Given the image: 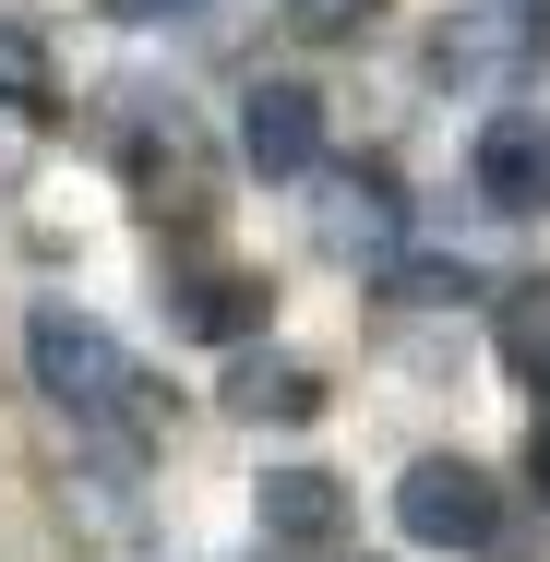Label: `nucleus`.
Returning a JSON list of instances; mask_svg holds the SVG:
<instances>
[{"label":"nucleus","mask_w":550,"mask_h":562,"mask_svg":"<svg viewBox=\"0 0 550 562\" xmlns=\"http://www.w3.org/2000/svg\"><path fill=\"white\" fill-rule=\"evenodd\" d=\"M24 359H36V395H48V407H72L85 431H120V443H144V431H156V383L132 371V347H120L97 312L36 300V312H24Z\"/></svg>","instance_id":"obj_1"},{"label":"nucleus","mask_w":550,"mask_h":562,"mask_svg":"<svg viewBox=\"0 0 550 562\" xmlns=\"http://www.w3.org/2000/svg\"><path fill=\"white\" fill-rule=\"evenodd\" d=\"M550 60V0H454L431 36V72L454 97H515Z\"/></svg>","instance_id":"obj_2"},{"label":"nucleus","mask_w":550,"mask_h":562,"mask_svg":"<svg viewBox=\"0 0 550 562\" xmlns=\"http://www.w3.org/2000/svg\"><path fill=\"white\" fill-rule=\"evenodd\" d=\"M395 527H407L419 551H491V539H503V491H491V467H467V454H419V467L395 479Z\"/></svg>","instance_id":"obj_3"},{"label":"nucleus","mask_w":550,"mask_h":562,"mask_svg":"<svg viewBox=\"0 0 550 562\" xmlns=\"http://www.w3.org/2000/svg\"><path fill=\"white\" fill-rule=\"evenodd\" d=\"M467 180H479V204H503V216H550V109H491Z\"/></svg>","instance_id":"obj_4"},{"label":"nucleus","mask_w":550,"mask_h":562,"mask_svg":"<svg viewBox=\"0 0 550 562\" xmlns=\"http://www.w3.org/2000/svg\"><path fill=\"white\" fill-rule=\"evenodd\" d=\"M239 156H251L263 180H312V168H324V97L288 85V72L251 85V97H239Z\"/></svg>","instance_id":"obj_5"},{"label":"nucleus","mask_w":550,"mask_h":562,"mask_svg":"<svg viewBox=\"0 0 550 562\" xmlns=\"http://www.w3.org/2000/svg\"><path fill=\"white\" fill-rule=\"evenodd\" d=\"M132 132H120V156H132V180H144V204H180V216H204V144H192V120L156 109V97H132Z\"/></svg>","instance_id":"obj_6"},{"label":"nucleus","mask_w":550,"mask_h":562,"mask_svg":"<svg viewBox=\"0 0 550 562\" xmlns=\"http://www.w3.org/2000/svg\"><path fill=\"white\" fill-rule=\"evenodd\" d=\"M168 324L180 336H204V347H239L251 324H263V276H239V263H168Z\"/></svg>","instance_id":"obj_7"},{"label":"nucleus","mask_w":550,"mask_h":562,"mask_svg":"<svg viewBox=\"0 0 550 562\" xmlns=\"http://www.w3.org/2000/svg\"><path fill=\"white\" fill-rule=\"evenodd\" d=\"M251 515H263V539H276V551H335V527H347V491H335L324 467H263Z\"/></svg>","instance_id":"obj_8"},{"label":"nucleus","mask_w":550,"mask_h":562,"mask_svg":"<svg viewBox=\"0 0 550 562\" xmlns=\"http://www.w3.org/2000/svg\"><path fill=\"white\" fill-rule=\"evenodd\" d=\"M491 347H503L515 383H539V395H550V276H515V288L491 300Z\"/></svg>","instance_id":"obj_9"},{"label":"nucleus","mask_w":550,"mask_h":562,"mask_svg":"<svg viewBox=\"0 0 550 562\" xmlns=\"http://www.w3.org/2000/svg\"><path fill=\"white\" fill-rule=\"evenodd\" d=\"M324 251L383 263V251H395V192H383V180H335L324 192Z\"/></svg>","instance_id":"obj_10"},{"label":"nucleus","mask_w":550,"mask_h":562,"mask_svg":"<svg viewBox=\"0 0 550 562\" xmlns=\"http://www.w3.org/2000/svg\"><path fill=\"white\" fill-rule=\"evenodd\" d=\"M227 407H239V419H312V407H324V371H300V359H239V371H227Z\"/></svg>","instance_id":"obj_11"},{"label":"nucleus","mask_w":550,"mask_h":562,"mask_svg":"<svg viewBox=\"0 0 550 562\" xmlns=\"http://www.w3.org/2000/svg\"><path fill=\"white\" fill-rule=\"evenodd\" d=\"M60 85H48V48L24 36V24H0V109H48Z\"/></svg>","instance_id":"obj_12"},{"label":"nucleus","mask_w":550,"mask_h":562,"mask_svg":"<svg viewBox=\"0 0 550 562\" xmlns=\"http://www.w3.org/2000/svg\"><path fill=\"white\" fill-rule=\"evenodd\" d=\"M276 12H288V36H359L383 0H276Z\"/></svg>","instance_id":"obj_13"},{"label":"nucleus","mask_w":550,"mask_h":562,"mask_svg":"<svg viewBox=\"0 0 550 562\" xmlns=\"http://www.w3.org/2000/svg\"><path fill=\"white\" fill-rule=\"evenodd\" d=\"M120 24H192V12H204V0H109Z\"/></svg>","instance_id":"obj_14"},{"label":"nucleus","mask_w":550,"mask_h":562,"mask_svg":"<svg viewBox=\"0 0 550 562\" xmlns=\"http://www.w3.org/2000/svg\"><path fill=\"white\" fill-rule=\"evenodd\" d=\"M527 467H539V503H550V419H539V454H527Z\"/></svg>","instance_id":"obj_15"}]
</instances>
